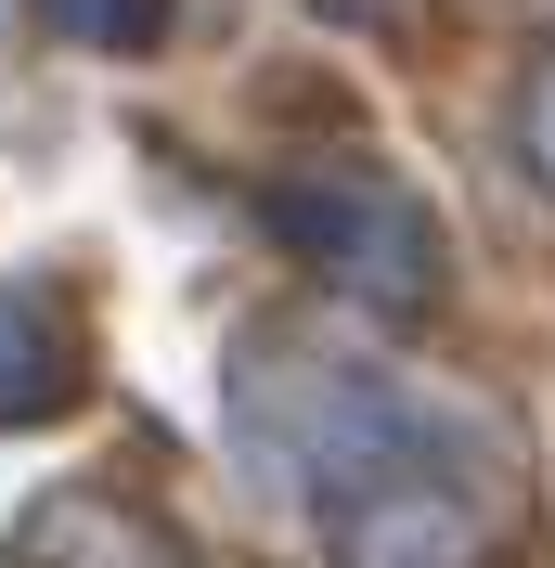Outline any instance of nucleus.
Listing matches in <instances>:
<instances>
[{
    "label": "nucleus",
    "instance_id": "f257e3e1",
    "mask_svg": "<svg viewBox=\"0 0 555 568\" xmlns=\"http://www.w3.org/2000/svg\"><path fill=\"white\" fill-rule=\"evenodd\" d=\"M284 233H297L323 272H349L362 297H387V311H414L426 272H440L426 207L401 194V181H375V169H336V181H311V194H284Z\"/></svg>",
    "mask_w": 555,
    "mask_h": 568
},
{
    "label": "nucleus",
    "instance_id": "f03ea898",
    "mask_svg": "<svg viewBox=\"0 0 555 568\" xmlns=\"http://www.w3.org/2000/svg\"><path fill=\"white\" fill-rule=\"evenodd\" d=\"M349 568H478V517L452 504V478H414V465H375L362 504L336 517Z\"/></svg>",
    "mask_w": 555,
    "mask_h": 568
},
{
    "label": "nucleus",
    "instance_id": "7ed1b4c3",
    "mask_svg": "<svg viewBox=\"0 0 555 568\" xmlns=\"http://www.w3.org/2000/svg\"><path fill=\"white\" fill-rule=\"evenodd\" d=\"M27 568H181V556H169L155 530H142L130 504H104V491H65V504H39Z\"/></svg>",
    "mask_w": 555,
    "mask_h": 568
},
{
    "label": "nucleus",
    "instance_id": "20e7f679",
    "mask_svg": "<svg viewBox=\"0 0 555 568\" xmlns=\"http://www.w3.org/2000/svg\"><path fill=\"white\" fill-rule=\"evenodd\" d=\"M65 400V336L39 323V297H0V414Z\"/></svg>",
    "mask_w": 555,
    "mask_h": 568
},
{
    "label": "nucleus",
    "instance_id": "39448f33",
    "mask_svg": "<svg viewBox=\"0 0 555 568\" xmlns=\"http://www.w3.org/2000/svg\"><path fill=\"white\" fill-rule=\"evenodd\" d=\"M52 13H65L78 39H142L155 27V0H52Z\"/></svg>",
    "mask_w": 555,
    "mask_h": 568
},
{
    "label": "nucleus",
    "instance_id": "423d86ee",
    "mask_svg": "<svg viewBox=\"0 0 555 568\" xmlns=\"http://www.w3.org/2000/svg\"><path fill=\"white\" fill-rule=\"evenodd\" d=\"M529 155H543V181H555V78H543V104H529Z\"/></svg>",
    "mask_w": 555,
    "mask_h": 568
}]
</instances>
